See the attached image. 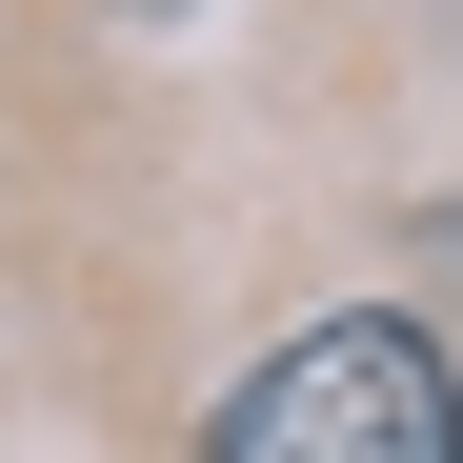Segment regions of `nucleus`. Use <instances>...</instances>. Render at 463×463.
Returning <instances> with one entry per match:
<instances>
[{
    "instance_id": "obj_2",
    "label": "nucleus",
    "mask_w": 463,
    "mask_h": 463,
    "mask_svg": "<svg viewBox=\"0 0 463 463\" xmlns=\"http://www.w3.org/2000/svg\"><path fill=\"white\" fill-rule=\"evenodd\" d=\"M403 282H423V343L463 363V202H423V242H403Z\"/></svg>"
},
{
    "instance_id": "obj_1",
    "label": "nucleus",
    "mask_w": 463,
    "mask_h": 463,
    "mask_svg": "<svg viewBox=\"0 0 463 463\" xmlns=\"http://www.w3.org/2000/svg\"><path fill=\"white\" fill-rule=\"evenodd\" d=\"M202 463H463V363L403 302H343V323L262 343V383L202 423Z\"/></svg>"
}]
</instances>
